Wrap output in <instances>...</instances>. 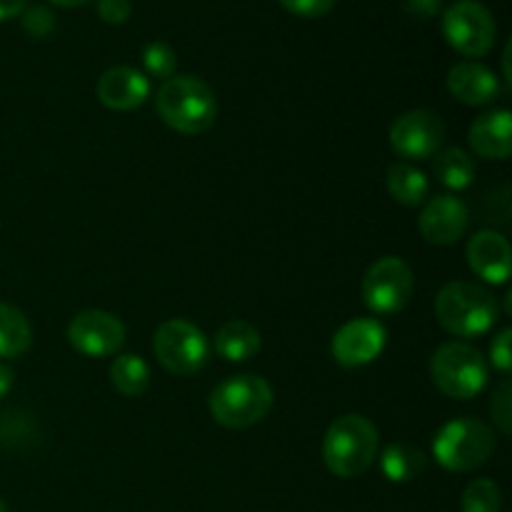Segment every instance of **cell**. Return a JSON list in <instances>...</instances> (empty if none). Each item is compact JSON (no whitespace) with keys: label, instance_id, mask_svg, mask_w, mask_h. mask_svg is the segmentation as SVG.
<instances>
[{"label":"cell","instance_id":"ac0fdd59","mask_svg":"<svg viewBox=\"0 0 512 512\" xmlns=\"http://www.w3.org/2000/svg\"><path fill=\"white\" fill-rule=\"evenodd\" d=\"M215 353L228 363H245L260 350V333L248 320H228L215 333Z\"/></svg>","mask_w":512,"mask_h":512},{"label":"cell","instance_id":"6da1fadb","mask_svg":"<svg viewBox=\"0 0 512 512\" xmlns=\"http://www.w3.org/2000/svg\"><path fill=\"white\" fill-rule=\"evenodd\" d=\"M435 315L443 330L455 338H480L500 318L498 298L488 288L470 280H453L443 285L435 298Z\"/></svg>","mask_w":512,"mask_h":512},{"label":"cell","instance_id":"d6986e66","mask_svg":"<svg viewBox=\"0 0 512 512\" xmlns=\"http://www.w3.org/2000/svg\"><path fill=\"white\" fill-rule=\"evenodd\" d=\"M428 458L420 448L408 443H393L380 455V470L390 483H410L425 473Z\"/></svg>","mask_w":512,"mask_h":512},{"label":"cell","instance_id":"9c48e42d","mask_svg":"<svg viewBox=\"0 0 512 512\" xmlns=\"http://www.w3.org/2000/svg\"><path fill=\"white\" fill-rule=\"evenodd\" d=\"M415 275L403 258H380L365 270L363 303L375 315H395L410 303Z\"/></svg>","mask_w":512,"mask_h":512},{"label":"cell","instance_id":"7c38bea8","mask_svg":"<svg viewBox=\"0 0 512 512\" xmlns=\"http://www.w3.org/2000/svg\"><path fill=\"white\" fill-rule=\"evenodd\" d=\"M385 343H388V330L378 318H355L333 335L330 350L335 363L343 368H363L380 358Z\"/></svg>","mask_w":512,"mask_h":512},{"label":"cell","instance_id":"ba28073f","mask_svg":"<svg viewBox=\"0 0 512 512\" xmlns=\"http://www.w3.org/2000/svg\"><path fill=\"white\" fill-rule=\"evenodd\" d=\"M443 35L455 53L483 58L495 45V18L478 0H458L443 15Z\"/></svg>","mask_w":512,"mask_h":512},{"label":"cell","instance_id":"83f0119b","mask_svg":"<svg viewBox=\"0 0 512 512\" xmlns=\"http://www.w3.org/2000/svg\"><path fill=\"white\" fill-rule=\"evenodd\" d=\"M510 340H512V330L505 328L500 330V333L493 338V343H490V363H493V368H498L500 373L505 375H508L512 368Z\"/></svg>","mask_w":512,"mask_h":512},{"label":"cell","instance_id":"d4e9b609","mask_svg":"<svg viewBox=\"0 0 512 512\" xmlns=\"http://www.w3.org/2000/svg\"><path fill=\"white\" fill-rule=\"evenodd\" d=\"M175 65H178V58H175V50L170 48L168 43L155 40V43H148L143 48V68L145 73L153 75V78H173Z\"/></svg>","mask_w":512,"mask_h":512},{"label":"cell","instance_id":"d6a6232c","mask_svg":"<svg viewBox=\"0 0 512 512\" xmlns=\"http://www.w3.org/2000/svg\"><path fill=\"white\" fill-rule=\"evenodd\" d=\"M13 383H15L13 370H10L5 363H0V400H3L10 390H13Z\"/></svg>","mask_w":512,"mask_h":512},{"label":"cell","instance_id":"7a4b0ae2","mask_svg":"<svg viewBox=\"0 0 512 512\" xmlns=\"http://www.w3.org/2000/svg\"><path fill=\"white\" fill-rule=\"evenodd\" d=\"M155 108L168 128L183 135L205 133L218 118L213 88L193 75H173L165 80L155 95Z\"/></svg>","mask_w":512,"mask_h":512},{"label":"cell","instance_id":"30bf717a","mask_svg":"<svg viewBox=\"0 0 512 512\" xmlns=\"http://www.w3.org/2000/svg\"><path fill=\"white\" fill-rule=\"evenodd\" d=\"M445 140V125L433 110H408L390 125V145L405 160H428Z\"/></svg>","mask_w":512,"mask_h":512},{"label":"cell","instance_id":"2e32d148","mask_svg":"<svg viewBox=\"0 0 512 512\" xmlns=\"http://www.w3.org/2000/svg\"><path fill=\"white\" fill-rule=\"evenodd\" d=\"M448 90L455 100L463 105H473V108H483V105L495 103L503 93L498 75L483 63L475 60H463V63L453 65L448 73Z\"/></svg>","mask_w":512,"mask_h":512},{"label":"cell","instance_id":"484cf974","mask_svg":"<svg viewBox=\"0 0 512 512\" xmlns=\"http://www.w3.org/2000/svg\"><path fill=\"white\" fill-rule=\"evenodd\" d=\"M490 415L493 423L498 425L500 433L510 438L512 433V383L508 378L493 390V400H490Z\"/></svg>","mask_w":512,"mask_h":512},{"label":"cell","instance_id":"5bb4252c","mask_svg":"<svg viewBox=\"0 0 512 512\" xmlns=\"http://www.w3.org/2000/svg\"><path fill=\"white\" fill-rule=\"evenodd\" d=\"M468 265L480 280L505 285L510 278L512 250L508 238L498 230H480L468 243Z\"/></svg>","mask_w":512,"mask_h":512},{"label":"cell","instance_id":"f546056e","mask_svg":"<svg viewBox=\"0 0 512 512\" xmlns=\"http://www.w3.org/2000/svg\"><path fill=\"white\" fill-rule=\"evenodd\" d=\"M133 13L130 0H98V15L110 25H123Z\"/></svg>","mask_w":512,"mask_h":512},{"label":"cell","instance_id":"836d02e7","mask_svg":"<svg viewBox=\"0 0 512 512\" xmlns=\"http://www.w3.org/2000/svg\"><path fill=\"white\" fill-rule=\"evenodd\" d=\"M53 5H58V8H80V5L90 3V0H50Z\"/></svg>","mask_w":512,"mask_h":512},{"label":"cell","instance_id":"cb8c5ba5","mask_svg":"<svg viewBox=\"0 0 512 512\" xmlns=\"http://www.w3.org/2000/svg\"><path fill=\"white\" fill-rule=\"evenodd\" d=\"M503 493L493 480H473L463 493V512H500Z\"/></svg>","mask_w":512,"mask_h":512},{"label":"cell","instance_id":"52a82bcc","mask_svg":"<svg viewBox=\"0 0 512 512\" xmlns=\"http://www.w3.org/2000/svg\"><path fill=\"white\" fill-rule=\"evenodd\" d=\"M153 353L168 373L188 378L200 373L210 358V343L203 330L190 320H165L153 335Z\"/></svg>","mask_w":512,"mask_h":512},{"label":"cell","instance_id":"e575fe53","mask_svg":"<svg viewBox=\"0 0 512 512\" xmlns=\"http://www.w3.org/2000/svg\"><path fill=\"white\" fill-rule=\"evenodd\" d=\"M0 512H8V505H5L3 500H0Z\"/></svg>","mask_w":512,"mask_h":512},{"label":"cell","instance_id":"603a6c76","mask_svg":"<svg viewBox=\"0 0 512 512\" xmlns=\"http://www.w3.org/2000/svg\"><path fill=\"white\" fill-rule=\"evenodd\" d=\"M110 383L125 398H138L150 388V368L140 355L123 353L110 365Z\"/></svg>","mask_w":512,"mask_h":512},{"label":"cell","instance_id":"277c9868","mask_svg":"<svg viewBox=\"0 0 512 512\" xmlns=\"http://www.w3.org/2000/svg\"><path fill=\"white\" fill-rule=\"evenodd\" d=\"M273 388L260 375H233L210 393L208 408L218 425L230 430H245L268 418L273 410Z\"/></svg>","mask_w":512,"mask_h":512},{"label":"cell","instance_id":"4fadbf2b","mask_svg":"<svg viewBox=\"0 0 512 512\" xmlns=\"http://www.w3.org/2000/svg\"><path fill=\"white\" fill-rule=\"evenodd\" d=\"M468 205L455 195H435L420 213V233L430 245H453L468 230Z\"/></svg>","mask_w":512,"mask_h":512},{"label":"cell","instance_id":"3957f363","mask_svg":"<svg viewBox=\"0 0 512 512\" xmlns=\"http://www.w3.org/2000/svg\"><path fill=\"white\" fill-rule=\"evenodd\" d=\"M378 458V428L365 415L348 413L330 423L323 438V463L338 478H358Z\"/></svg>","mask_w":512,"mask_h":512},{"label":"cell","instance_id":"e0dca14e","mask_svg":"<svg viewBox=\"0 0 512 512\" xmlns=\"http://www.w3.org/2000/svg\"><path fill=\"white\" fill-rule=\"evenodd\" d=\"M468 143L478 158L508 160L512 153V115L510 110H490L473 120Z\"/></svg>","mask_w":512,"mask_h":512},{"label":"cell","instance_id":"f1b7e54d","mask_svg":"<svg viewBox=\"0 0 512 512\" xmlns=\"http://www.w3.org/2000/svg\"><path fill=\"white\" fill-rule=\"evenodd\" d=\"M335 3L338 0H280L288 13L300 15V18H320V15L330 13Z\"/></svg>","mask_w":512,"mask_h":512},{"label":"cell","instance_id":"8fae6325","mask_svg":"<svg viewBox=\"0 0 512 512\" xmlns=\"http://www.w3.org/2000/svg\"><path fill=\"white\" fill-rule=\"evenodd\" d=\"M68 343L85 358H108L125 345V325L108 310H83L70 320Z\"/></svg>","mask_w":512,"mask_h":512},{"label":"cell","instance_id":"ffe728a7","mask_svg":"<svg viewBox=\"0 0 512 512\" xmlns=\"http://www.w3.org/2000/svg\"><path fill=\"white\" fill-rule=\"evenodd\" d=\"M385 185H388V193L393 195V200H398L400 205H415L425 203L428 198V178H425L423 170L415 168L413 163H393L385 173Z\"/></svg>","mask_w":512,"mask_h":512},{"label":"cell","instance_id":"4dcf8cb0","mask_svg":"<svg viewBox=\"0 0 512 512\" xmlns=\"http://www.w3.org/2000/svg\"><path fill=\"white\" fill-rule=\"evenodd\" d=\"M443 8V0H405V10L415 18H433Z\"/></svg>","mask_w":512,"mask_h":512},{"label":"cell","instance_id":"44dd1931","mask_svg":"<svg viewBox=\"0 0 512 512\" xmlns=\"http://www.w3.org/2000/svg\"><path fill=\"white\" fill-rule=\"evenodd\" d=\"M33 345V330L28 318L15 305L0 303V358H20Z\"/></svg>","mask_w":512,"mask_h":512},{"label":"cell","instance_id":"7402d4cb","mask_svg":"<svg viewBox=\"0 0 512 512\" xmlns=\"http://www.w3.org/2000/svg\"><path fill=\"white\" fill-rule=\"evenodd\" d=\"M433 175L440 185L450 190H465L475 180L473 155L465 153L463 148H445L433 155Z\"/></svg>","mask_w":512,"mask_h":512},{"label":"cell","instance_id":"9a60e30c","mask_svg":"<svg viewBox=\"0 0 512 512\" xmlns=\"http://www.w3.org/2000/svg\"><path fill=\"white\" fill-rule=\"evenodd\" d=\"M98 100L108 110H135L148 100L150 95V83L148 75H143L140 70L130 68V65H115L108 68L98 80Z\"/></svg>","mask_w":512,"mask_h":512},{"label":"cell","instance_id":"8992f818","mask_svg":"<svg viewBox=\"0 0 512 512\" xmlns=\"http://www.w3.org/2000/svg\"><path fill=\"white\" fill-rule=\"evenodd\" d=\"M430 375L440 393L448 398L473 400L488 385L490 365L473 345L445 343L430 358Z\"/></svg>","mask_w":512,"mask_h":512},{"label":"cell","instance_id":"1f68e13d","mask_svg":"<svg viewBox=\"0 0 512 512\" xmlns=\"http://www.w3.org/2000/svg\"><path fill=\"white\" fill-rule=\"evenodd\" d=\"M25 3H28V0H0V23L23 13Z\"/></svg>","mask_w":512,"mask_h":512},{"label":"cell","instance_id":"4316f807","mask_svg":"<svg viewBox=\"0 0 512 512\" xmlns=\"http://www.w3.org/2000/svg\"><path fill=\"white\" fill-rule=\"evenodd\" d=\"M20 23H23L25 33L33 35V38H45L55 30V15L50 13L45 5H33V8H25L20 13Z\"/></svg>","mask_w":512,"mask_h":512},{"label":"cell","instance_id":"5b68a950","mask_svg":"<svg viewBox=\"0 0 512 512\" xmlns=\"http://www.w3.org/2000/svg\"><path fill=\"white\" fill-rule=\"evenodd\" d=\"M495 453V435L490 425L475 418H455L435 433L433 455L440 468L450 473H468L488 463Z\"/></svg>","mask_w":512,"mask_h":512}]
</instances>
